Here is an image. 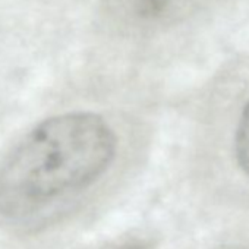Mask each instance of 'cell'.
I'll use <instances>...</instances> for the list:
<instances>
[{"instance_id": "obj_3", "label": "cell", "mask_w": 249, "mask_h": 249, "mask_svg": "<svg viewBox=\"0 0 249 249\" xmlns=\"http://www.w3.org/2000/svg\"><path fill=\"white\" fill-rule=\"evenodd\" d=\"M236 157L239 166L249 175V104L246 106L236 134Z\"/></svg>"}, {"instance_id": "obj_1", "label": "cell", "mask_w": 249, "mask_h": 249, "mask_svg": "<svg viewBox=\"0 0 249 249\" xmlns=\"http://www.w3.org/2000/svg\"><path fill=\"white\" fill-rule=\"evenodd\" d=\"M116 135L95 113L49 117L0 163V215L31 217L92 185L116 156Z\"/></svg>"}, {"instance_id": "obj_2", "label": "cell", "mask_w": 249, "mask_h": 249, "mask_svg": "<svg viewBox=\"0 0 249 249\" xmlns=\"http://www.w3.org/2000/svg\"><path fill=\"white\" fill-rule=\"evenodd\" d=\"M214 0H104L108 19L124 30L142 31L176 25Z\"/></svg>"}]
</instances>
